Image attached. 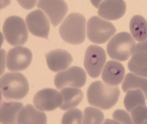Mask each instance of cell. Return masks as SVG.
Returning <instances> with one entry per match:
<instances>
[{"instance_id":"f1b7e54d","label":"cell","mask_w":147,"mask_h":124,"mask_svg":"<svg viewBox=\"0 0 147 124\" xmlns=\"http://www.w3.org/2000/svg\"><path fill=\"white\" fill-rule=\"evenodd\" d=\"M90 1H91L92 4L95 8H99V6L101 5V3H102V1H104V0H90Z\"/></svg>"},{"instance_id":"4fadbf2b","label":"cell","mask_w":147,"mask_h":124,"mask_svg":"<svg viewBox=\"0 0 147 124\" xmlns=\"http://www.w3.org/2000/svg\"><path fill=\"white\" fill-rule=\"evenodd\" d=\"M126 11L124 0H104L98 8V15L106 20H117Z\"/></svg>"},{"instance_id":"8fae6325","label":"cell","mask_w":147,"mask_h":124,"mask_svg":"<svg viewBox=\"0 0 147 124\" xmlns=\"http://www.w3.org/2000/svg\"><path fill=\"white\" fill-rule=\"evenodd\" d=\"M49 18L42 10L37 9L30 13L26 18L28 28L32 35L39 38L48 39L50 31Z\"/></svg>"},{"instance_id":"277c9868","label":"cell","mask_w":147,"mask_h":124,"mask_svg":"<svg viewBox=\"0 0 147 124\" xmlns=\"http://www.w3.org/2000/svg\"><path fill=\"white\" fill-rule=\"evenodd\" d=\"M135 39L126 32H121L114 35L107 46L108 56L120 62L126 61L131 55V50L135 46Z\"/></svg>"},{"instance_id":"6da1fadb","label":"cell","mask_w":147,"mask_h":124,"mask_svg":"<svg viewBox=\"0 0 147 124\" xmlns=\"http://www.w3.org/2000/svg\"><path fill=\"white\" fill-rule=\"evenodd\" d=\"M86 97L90 105L107 110L114 107L118 102L120 89L116 86L105 84L101 81H96L88 87Z\"/></svg>"},{"instance_id":"484cf974","label":"cell","mask_w":147,"mask_h":124,"mask_svg":"<svg viewBox=\"0 0 147 124\" xmlns=\"http://www.w3.org/2000/svg\"><path fill=\"white\" fill-rule=\"evenodd\" d=\"M113 118L116 123H133L132 118H131V117L127 113V112L121 109H117L113 112Z\"/></svg>"},{"instance_id":"ba28073f","label":"cell","mask_w":147,"mask_h":124,"mask_svg":"<svg viewBox=\"0 0 147 124\" xmlns=\"http://www.w3.org/2000/svg\"><path fill=\"white\" fill-rule=\"evenodd\" d=\"M86 73L82 68L74 66L68 69L59 72L54 78L55 86L57 89L65 87H82L86 84Z\"/></svg>"},{"instance_id":"f546056e","label":"cell","mask_w":147,"mask_h":124,"mask_svg":"<svg viewBox=\"0 0 147 124\" xmlns=\"http://www.w3.org/2000/svg\"><path fill=\"white\" fill-rule=\"evenodd\" d=\"M10 4V0H2V6L1 8H3L6 5H9Z\"/></svg>"},{"instance_id":"e0dca14e","label":"cell","mask_w":147,"mask_h":124,"mask_svg":"<svg viewBox=\"0 0 147 124\" xmlns=\"http://www.w3.org/2000/svg\"><path fill=\"white\" fill-rule=\"evenodd\" d=\"M62 103L60 109L67 110L77 107L83 99V93L78 87H65L61 91Z\"/></svg>"},{"instance_id":"5b68a950","label":"cell","mask_w":147,"mask_h":124,"mask_svg":"<svg viewBox=\"0 0 147 124\" xmlns=\"http://www.w3.org/2000/svg\"><path fill=\"white\" fill-rule=\"evenodd\" d=\"M28 26L21 17L11 16L3 23V34L12 46H23L28 39Z\"/></svg>"},{"instance_id":"7402d4cb","label":"cell","mask_w":147,"mask_h":124,"mask_svg":"<svg viewBox=\"0 0 147 124\" xmlns=\"http://www.w3.org/2000/svg\"><path fill=\"white\" fill-rule=\"evenodd\" d=\"M146 97L140 89H131L126 92L124 98V106L128 112L140 106H146Z\"/></svg>"},{"instance_id":"8992f818","label":"cell","mask_w":147,"mask_h":124,"mask_svg":"<svg viewBox=\"0 0 147 124\" xmlns=\"http://www.w3.org/2000/svg\"><path fill=\"white\" fill-rule=\"evenodd\" d=\"M116 27L109 21L93 16L88 21L86 33L88 39L96 44H102L115 35Z\"/></svg>"},{"instance_id":"2e32d148","label":"cell","mask_w":147,"mask_h":124,"mask_svg":"<svg viewBox=\"0 0 147 124\" xmlns=\"http://www.w3.org/2000/svg\"><path fill=\"white\" fill-rule=\"evenodd\" d=\"M17 123L19 124H45L47 116L37 108H35L31 104H28L22 108L17 117Z\"/></svg>"},{"instance_id":"7a4b0ae2","label":"cell","mask_w":147,"mask_h":124,"mask_svg":"<svg viewBox=\"0 0 147 124\" xmlns=\"http://www.w3.org/2000/svg\"><path fill=\"white\" fill-rule=\"evenodd\" d=\"M86 18L78 13H72L67 16L59 28V34L66 43L78 45L86 39Z\"/></svg>"},{"instance_id":"9c48e42d","label":"cell","mask_w":147,"mask_h":124,"mask_svg":"<svg viewBox=\"0 0 147 124\" xmlns=\"http://www.w3.org/2000/svg\"><path fill=\"white\" fill-rule=\"evenodd\" d=\"M32 59V54L27 47L17 46L8 51L6 65L9 71H23L29 67Z\"/></svg>"},{"instance_id":"52a82bcc","label":"cell","mask_w":147,"mask_h":124,"mask_svg":"<svg viewBox=\"0 0 147 124\" xmlns=\"http://www.w3.org/2000/svg\"><path fill=\"white\" fill-rule=\"evenodd\" d=\"M107 61L105 50L96 45H90L87 47L84 58V67L87 74L93 78H98Z\"/></svg>"},{"instance_id":"30bf717a","label":"cell","mask_w":147,"mask_h":124,"mask_svg":"<svg viewBox=\"0 0 147 124\" xmlns=\"http://www.w3.org/2000/svg\"><path fill=\"white\" fill-rule=\"evenodd\" d=\"M37 7L46 14L54 27L62 22L68 10L64 0H38Z\"/></svg>"},{"instance_id":"7c38bea8","label":"cell","mask_w":147,"mask_h":124,"mask_svg":"<svg viewBox=\"0 0 147 124\" xmlns=\"http://www.w3.org/2000/svg\"><path fill=\"white\" fill-rule=\"evenodd\" d=\"M33 103L41 111H53L62 105V93L53 88H44L36 93Z\"/></svg>"},{"instance_id":"d4e9b609","label":"cell","mask_w":147,"mask_h":124,"mask_svg":"<svg viewBox=\"0 0 147 124\" xmlns=\"http://www.w3.org/2000/svg\"><path fill=\"white\" fill-rule=\"evenodd\" d=\"M133 123L147 124V107L140 106L131 111Z\"/></svg>"},{"instance_id":"3957f363","label":"cell","mask_w":147,"mask_h":124,"mask_svg":"<svg viewBox=\"0 0 147 124\" xmlns=\"http://www.w3.org/2000/svg\"><path fill=\"white\" fill-rule=\"evenodd\" d=\"M29 92V84L26 77L19 73H8L1 78V93L10 101L24 98Z\"/></svg>"},{"instance_id":"603a6c76","label":"cell","mask_w":147,"mask_h":124,"mask_svg":"<svg viewBox=\"0 0 147 124\" xmlns=\"http://www.w3.org/2000/svg\"><path fill=\"white\" fill-rule=\"evenodd\" d=\"M104 120V114L98 108L88 107L84 111L83 122L84 124H101Z\"/></svg>"},{"instance_id":"4316f807","label":"cell","mask_w":147,"mask_h":124,"mask_svg":"<svg viewBox=\"0 0 147 124\" xmlns=\"http://www.w3.org/2000/svg\"><path fill=\"white\" fill-rule=\"evenodd\" d=\"M21 7L24 9H32L35 7L38 0H17Z\"/></svg>"},{"instance_id":"cb8c5ba5","label":"cell","mask_w":147,"mask_h":124,"mask_svg":"<svg viewBox=\"0 0 147 124\" xmlns=\"http://www.w3.org/2000/svg\"><path fill=\"white\" fill-rule=\"evenodd\" d=\"M82 122L83 119L82 111L75 108L66 112L62 118V124H81L82 123Z\"/></svg>"},{"instance_id":"83f0119b","label":"cell","mask_w":147,"mask_h":124,"mask_svg":"<svg viewBox=\"0 0 147 124\" xmlns=\"http://www.w3.org/2000/svg\"><path fill=\"white\" fill-rule=\"evenodd\" d=\"M139 51H143V52H146L147 53V40L143 41V42H140L139 43L135 44V46L133 47L131 50V54L139 52Z\"/></svg>"},{"instance_id":"9a60e30c","label":"cell","mask_w":147,"mask_h":124,"mask_svg":"<svg viewBox=\"0 0 147 124\" xmlns=\"http://www.w3.org/2000/svg\"><path fill=\"white\" fill-rule=\"evenodd\" d=\"M125 68L121 62L117 61H109L102 70L101 78L103 82L111 86L119 85L125 77Z\"/></svg>"},{"instance_id":"ffe728a7","label":"cell","mask_w":147,"mask_h":124,"mask_svg":"<svg viewBox=\"0 0 147 124\" xmlns=\"http://www.w3.org/2000/svg\"><path fill=\"white\" fill-rule=\"evenodd\" d=\"M130 31L132 37L138 42L147 40V21L140 15L132 17L130 21Z\"/></svg>"},{"instance_id":"ac0fdd59","label":"cell","mask_w":147,"mask_h":124,"mask_svg":"<svg viewBox=\"0 0 147 124\" xmlns=\"http://www.w3.org/2000/svg\"><path fill=\"white\" fill-rule=\"evenodd\" d=\"M23 108L18 102H3L1 105V123H16L17 117Z\"/></svg>"},{"instance_id":"44dd1931","label":"cell","mask_w":147,"mask_h":124,"mask_svg":"<svg viewBox=\"0 0 147 124\" xmlns=\"http://www.w3.org/2000/svg\"><path fill=\"white\" fill-rule=\"evenodd\" d=\"M131 89H140L147 100V78L138 76L135 73H127L122 83V90L125 93Z\"/></svg>"},{"instance_id":"d6986e66","label":"cell","mask_w":147,"mask_h":124,"mask_svg":"<svg viewBox=\"0 0 147 124\" xmlns=\"http://www.w3.org/2000/svg\"><path fill=\"white\" fill-rule=\"evenodd\" d=\"M129 70L140 77L147 78V53L139 51L131 54L128 62Z\"/></svg>"},{"instance_id":"5bb4252c","label":"cell","mask_w":147,"mask_h":124,"mask_svg":"<svg viewBox=\"0 0 147 124\" xmlns=\"http://www.w3.org/2000/svg\"><path fill=\"white\" fill-rule=\"evenodd\" d=\"M46 60L49 69L59 73L68 68L72 62V57L67 51L58 48L46 54Z\"/></svg>"}]
</instances>
